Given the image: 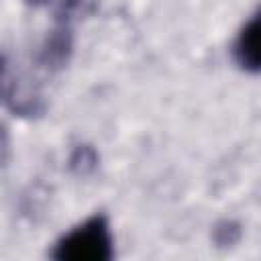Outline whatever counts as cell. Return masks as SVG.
Masks as SVG:
<instances>
[{
    "label": "cell",
    "instance_id": "5",
    "mask_svg": "<svg viewBox=\"0 0 261 261\" xmlns=\"http://www.w3.org/2000/svg\"><path fill=\"white\" fill-rule=\"evenodd\" d=\"M27 4H31V6H43V4H47L49 0H24Z\"/></svg>",
    "mask_w": 261,
    "mask_h": 261
},
{
    "label": "cell",
    "instance_id": "6",
    "mask_svg": "<svg viewBox=\"0 0 261 261\" xmlns=\"http://www.w3.org/2000/svg\"><path fill=\"white\" fill-rule=\"evenodd\" d=\"M2 145H4V133H2V128H0V149H2Z\"/></svg>",
    "mask_w": 261,
    "mask_h": 261
},
{
    "label": "cell",
    "instance_id": "1",
    "mask_svg": "<svg viewBox=\"0 0 261 261\" xmlns=\"http://www.w3.org/2000/svg\"><path fill=\"white\" fill-rule=\"evenodd\" d=\"M114 241L104 214H94L65 232L53 247L51 257L57 261H110Z\"/></svg>",
    "mask_w": 261,
    "mask_h": 261
},
{
    "label": "cell",
    "instance_id": "4",
    "mask_svg": "<svg viewBox=\"0 0 261 261\" xmlns=\"http://www.w3.org/2000/svg\"><path fill=\"white\" fill-rule=\"evenodd\" d=\"M96 163V153L90 149V147H80L75 151V155L71 157V167H77L82 173L86 169H92Z\"/></svg>",
    "mask_w": 261,
    "mask_h": 261
},
{
    "label": "cell",
    "instance_id": "7",
    "mask_svg": "<svg viewBox=\"0 0 261 261\" xmlns=\"http://www.w3.org/2000/svg\"><path fill=\"white\" fill-rule=\"evenodd\" d=\"M0 71H2V61H0Z\"/></svg>",
    "mask_w": 261,
    "mask_h": 261
},
{
    "label": "cell",
    "instance_id": "3",
    "mask_svg": "<svg viewBox=\"0 0 261 261\" xmlns=\"http://www.w3.org/2000/svg\"><path fill=\"white\" fill-rule=\"evenodd\" d=\"M234 61L249 73L259 71V14H253L239 31L232 45Z\"/></svg>",
    "mask_w": 261,
    "mask_h": 261
},
{
    "label": "cell",
    "instance_id": "2",
    "mask_svg": "<svg viewBox=\"0 0 261 261\" xmlns=\"http://www.w3.org/2000/svg\"><path fill=\"white\" fill-rule=\"evenodd\" d=\"M84 0H61L55 12V27L49 33L39 61L45 67H61L67 63L73 47V18Z\"/></svg>",
    "mask_w": 261,
    "mask_h": 261
}]
</instances>
